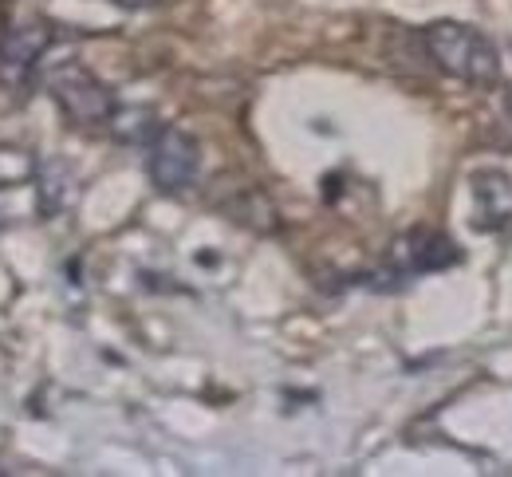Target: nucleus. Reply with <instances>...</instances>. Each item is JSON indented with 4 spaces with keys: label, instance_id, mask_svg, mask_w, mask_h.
Here are the masks:
<instances>
[{
    "label": "nucleus",
    "instance_id": "7ed1b4c3",
    "mask_svg": "<svg viewBox=\"0 0 512 477\" xmlns=\"http://www.w3.org/2000/svg\"><path fill=\"white\" fill-rule=\"evenodd\" d=\"M201 166V146L182 127H158V135L146 142V174L162 194L190 190Z\"/></svg>",
    "mask_w": 512,
    "mask_h": 477
},
{
    "label": "nucleus",
    "instance_id": "1a4fd4ad",
    "mask_svg": "<svg viewBox=\"0 0 512 477\" xmlns=\"http://www.w3.org/2000/svg\"><path fill=\"white\" fill-rule=\"evenodd\" d=\"M115 4H123V8H150V4H158V0H115Z\"/></svg>",
    "mask_w": 512,
    "mask_h": 477
},
{
    "label": "nucleus",
    "instance_id": "f03ea898",
    "mask_svg": "<svg viewBox=\"0 0 512 477\" xmlns=\"http://www.w3.org/2000/svg\"><path fill=\"white\" fill-rule=\"evenodd\" d=\"M44 87L56 99V107L64 111L67 123H75V127H107L115 119V111H119L115 91L95 71L75 64V60L48 68Z\"/></svg>",
    "mask_w": 512,
    "mask_h": 477
},
{
    "label": "nucleus",
    "instance_id": "f257e3e1",
    "mask_svg": "<svg viewBox=\"0 0 512 477\" xmlns=\"http://www.w3.org/2000/svg\"><path fill=\"white\" fill-rule=\"evenodd\" d=\"M422 44H426V56L434 60V68L446 71L457 83H469V87H497L501 83V52L473 24L434 20L422 28Z\"/></svg>",
    "mask_w": 512,
    "mask_h": 477
},
{
    "label": "nucleus",
    "instance_id": "6e6552de",
    "mask_svg": "<svg viewBox=\"0 0 512 477\" xmlns=\"http://www.w3.org/2000/svg\"><path fill=\"white\" fill-rule=\"evenodd\" d=\"M115 135L123 138V142H150V138L158 135V127H154V115L150 111H134V107H119L115 111V119L107 123Z\"/></svg>",
    "mask_w": 512,
    "mask_h": 477
},
{
    "label": "nucleus",
    "instance_id": "20e7f679",
    "mask_svg": "<svg viewBox=\"0 0 512 477\" xmlns=\"http://www.w3.org/2000/svg\"><path fill=\"white\" fill-rule=\"evenodd\" d=\"M52 48V28L32 20V24H12L0 36V83L4 87H28L40 71L44 52Z\"/></svg>",
    "mask_w": 512,
    "mask_h": 477
},
{
    "label": "nucleus",
    "instance_id": "9d476101",
    "mask_svg": "<svg viewBox=\"0 0 512 477\" xmlns=\"http://www.w3.org/2000/svg\"><path fill=\"white\" fill-rule=\"evenodd\" d=\"M505 107H509V115H512V83H509V91H505Z\"/></svg>",
    "mask_w": 512,
    "mask_h": 477
},
{
    "label": "nucleus",
    "instance_id": "39448f33",
    "mask_svg": "<svg viewBox=\"0 0 512 477\" xmlns=\"http://www.w3.org/2000/svg\"><path fill=\"white\" fill-rule=\"evenodd\" d=\"M469 202L477 233H509L512 229V174L497 166H481L469 174Z\"/></svg>",
    "mask_w": 512,
    "mask_h": 477
},
{
    "label": "nucleus",
    "instance_id": "423d86ee",
    "mask_svg": "<svg viewBox=\"0 0 512 477\" xmlns=\"http://www.w3.org/2000/svg\"><path fill=\"white\" fill-rule=\"evenodd\" d=\"M461 261V249L449 241L442 229H410L398 245H394V265L402 276L414 273H438Z\"/></svg>",
    "mask_w": 512,
    "mask_h": 477
},
{
    "label": "nucleus",
    "instance_id": "0eeeda50",
    "mask_svg": "<svg viewBox=\"0 0 512 477\" xmlns=\"http://www.w3.org/2000/svg\"><path fill=\"white\" fill-rule=\"evenodd\" d=\"M40 174L36 158L20 146H0V190H16Z\"/></svg>",
    "mask_w": 512,
    "mask_h": 477
}]
</instances>
